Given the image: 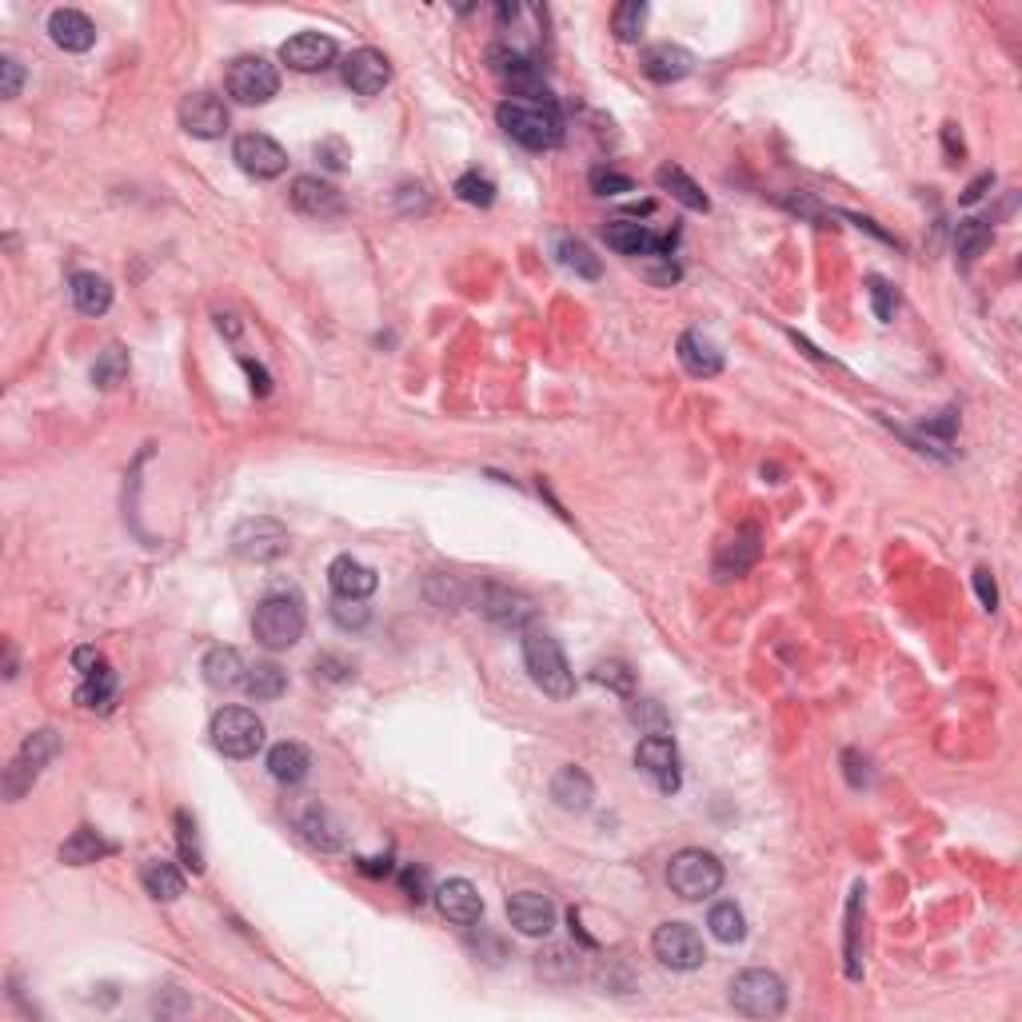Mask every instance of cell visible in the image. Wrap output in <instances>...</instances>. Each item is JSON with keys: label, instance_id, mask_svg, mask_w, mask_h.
Wrapping results in <instances>:
<instances>
[{"label": "cell", "instance_id": "6da1fadb", "mask_svg": "<svg viewBox=\"0 0 1022 1022\" xmlns=\"http://www.w3.org/2000/svg\"><path fill=\"white\" fill-rule=\"evenodd\" d=\"M496 120L507 136L532 152L559 149V140H564V117L552 100H504L496 109Z\"/></svg>", "mask_w": 1022, "mask_h": 1022}, {"label": "cell", "instance_id": "7a4b0ae2", "mask_svg": "<svg viewBox=\"0 0 1022 1022\" xmlns=\"http://www.w3.org/2000/svg\"><path fill=\"white\" fill-rule=\"evenodd\" d=\"M519 651H524V667L532 684L539 687L552 699H571L576 695V671L567 664L564 647L556 636H547L539 627H524V639H519Z\"/></svg>", "mask_w": 1022, "mask_h": 1022}, {"label": "cell", "instance_id": "3957f363", "mask_svg": "<svg viewBox=\"0 0 1022 1022\" xmlns=\"http://www.w3.org/2000/svg\"><path fill=\"white\" fill-rule=\"evenodd\" d=\"M667 887L684 899V903H704L724 887V863L704 847H687V851L671 854L667 863Z\"/></svg>", "mask_w": 1022, "mask_h": 1022}, {"label": "cell", "instance_id": "277c9868", "mask_svg": "<svg viewBox=\"0 0 1022 1022\" xmlns=\"http://www.w3.org/2000/svg\"><path fill=\"white\" fill-rule=\"evenodd\" d=\"M252 636L269 651H289L304 636V604L296 596H269L260 599L252 616Z\"/></svg>", "mask_w": 1022, "mask_h": 1022}, {"label": "cell", "instance_id": "5b68a950", "mask_svg": "<svg viewBox=\"0 0 1022 1022\" xmlns=\"http://www.w3.org/2000/svg\"><path fill=\"white\" fill-rule=\"evenodd\" d=\"M731 1006L747 1019H775L787 1006V986L775 971L751 967L731 979Z\"/></svg>", "mask_w": 1022, "mask_h": 1022}, {"label": "cell", "instance_id": "8992f818", "mask_svg": "<svg viewBox=\"0 0 1022 1022\" xmlns=\"http://www.w3.org/2000/svg\"><path fill=\"white\" fill-rule=\"evenodd\" d=\"M57 751H60V739L52 727H40V731H32L29 739L20 743V751L12 755V763L4 767V795H9L12 803L32 791V783H37L40 771L57 759Z\"/></svg>", "mask_w": 1022, "mask_h": 1022}, {"label": "cell", "instance_id": "52a82bcc", "mask_svg": "<svg viewBox=\"0 0 1022 1022\" xmlns=\"http://www.w3.org/2000/svg\"><path fill=\"white\" fill-rule=\"evenodd\" d=\"M212 747L229 759H252L264 747V724L249 707H224L212 715Z\"/></svg>", "mask_w": 1022, "mask_h": 1022}, {"label": "cell", "instance_id": "ba28073f", "mask_svg": "<svg viewBox=\"0 0 1022 1022\" xmlns=\"http://www.w3.org/2000/svg\"><path fill=\"white\" fill-rule=\"evenodd\" d=\"M224 89L240 104H269L280 92V69L269 57H236L224 72Z\"/></svg>", "mask_w": 1022, "mask_h": 1022}, {"label": "cell", "instance_id": "9c48e42d", "mask_svg": "<svg viewBox=\"0 0 1022 1022\" xmlns=\"http://www.w3.org/2000/svg\"><path fill=\"white\" fill-rule=\"evenodd\" d=\"M232 552L249 564H272L289 552V527L280 519L256 516V519H240L232 527Z\"/></svg>", "mask_w": 1022, "mask_h": 1022}, {"label": "cell", "instance_id": "30bf717a", "mask_svg": "<svg viewBox=\"0 0 1022 1022\" xmlns=\"http://www.w3.org/2000/svg\"><path fill=\"white\" fill-rule=\"evenodd\" d=\"M651 951L671 971H699L707 963L704 939L691 923H659L651 934Z\"/></svg>", "mask_w": 1022, "mask_h": 1022}, {"label": "cell", "instance_id": "8fae6325", "mask_svg": "<svg viewBox=\"0 0 1022 1022\" xmlns=\"http://www.w3.org/2000/svg\"><path fill=\"white\" fill-rule=\"evenodd\" d=\"M487 60H492V72H496L519 100H552V92H547V84H544V72H539V64L527 57V52L492 49Z\"/></svg>", "mask_w": 1022, "mask_h": 1022}, {"label": "cell", "instance_id": "7c38bea8", "mask_svg": "<svg viewBox=\"0 0 1022 1022\" xmlns=\"http://www.w3.org/2000/svg\"><path fill=\"white\" fill-rule=\"evenodd\" d=\"M636 767L659 787L664 795H676L684 783V771H679V751L667 735H647L636 747Z\"/></svg>", "mask_w": 1022, "mask_h": 1022}, {"label": "cell", "instance_id": "4fadbf2b", "mask_svg": "<svg viewBox=\"0 0 1022 1022\" xmlns=\"http://www.w3.org/2000/svg\"><path fill=\"white\" fill-rule=\"evenodd\" d=\"M232 160H236L240 169L249 172V176H256V180H276V176H284V169H289V152L280 149L272 136H264V132H244V136H236V144H232Z\"/></svg>", "mask_w": 1022, "mask_h": 1022}, {"label": "cell", "instance_id": "5bb4252c", "mask_svg": "<svg viewBox=\"0 0 1022 1022\" xmlns=\"http://www.w3.org/2000/svg\"><path fill=\"white\" fill-rule=\"evenodd\" d=\"M229 124H232L229 104L220 97H212V92H192V97L180 100V129L189 132V136L220 140L229 132Z\"/></svg>", "mask_w": 1022, "mask_h": 1022}, {"label": "cell", "instance_id": "9a60e30c", "mask_svg": "<svg viewBox=\"0 0 1022 1022\" xmlns=\"http://www.w3.org/2000/svg\"><path fill=\"white\" fill-rule=\"evenodd\" d=\"M476 611L484 619H492V624H499V627H527L532 624V616H536V604H532L524 591H512V587H499V584H484L476 591Z\"/></svg>", "mask_w": 1022, "mask_h": 1022}, {"label": "cell", "instance_id": "2e32d148", "mask_svg": "<svg viewBox=\"0 0 1022 1022\" xmlns=\"http://www.w3.org/2000/svg\"><path fill=\"white\" fill-rule=\"evenodd\" d=\"M336 40L328 32H296V37L280 44V60L292 72H324L336 60Z\"/></svg>", "mask_w": 1022, "mask_h": 1022}, {"label": "cell", "instance_id": "e0dca14e", "mask_svg": "<svg viewBox=\"0 0 1022 1022\" xmlns=\"http://www.w3.org/2000/svg\"><path fill=\"white\" fill-rule=\"evenodd\" d=\"M289 196H292V209H296L300 216H312V220L344 216V196H340V189L320 176H296Z\"/></svg>", "mask_w": 1022, "mask_h": 1022}, {"label": "cell", "instance_id": "ac0fdd59", "mask_svg": "<svg viewBox=\"0 0 1022 1022\" xmlns=\"http://www.w3.org/2000/svg\"><path fill=\"white\" fill-rule=\"evenodd\" d=\"M607 249H616L619 256H651V252H671V236H656V232L639 224V220L616 216L604 224Z\"/></svg>", "mask_w": 1022, "mask_h": 1022}, {"label": "cell", "instance_id": "d6986e66", "mask_svg": "<svg viewBox=\"0 0 1022 1022\" xmlns=\"http://www.w3.org/2000/svg\"><path fill=\"white\" fill-rule=\"evenodd\" d=\"M392 80V60L384 57L380 49H356L347 52L344 60V84L360 97H376V92L387 89Z\"/></svg>", "mask_w": 1022, "mask_h": 1022}, {"label": "cell", "instance_id": "ffe728a7", "mask_svg": "<svg viewBox=\"0 0 1022 1022\" xmlns=\"http://www.w3.org/2000/svg\"><path fill=\"white\" fill-rule=\"evenodd\" d=\"M507 919L519 934H532V939H544L556 927V903L539 891H516L507 899Z\"/></svg>", "mask_w": 1022, "mask_h": 1022}, {"label": "cell", "instance_id": "44dd1931", "mask_svg": "<svg viewBox=\"0 0 1022 1022\" xmlns=\"http://www.w3.org/2000/svg\"><path fill=\"white\" fill-rule=\"evenodd\" d=\"M436 907L444 914L447 923L456 927H476L484 919V899L467 879H447V883L436 887Z\"/></svg>", "mask_w": 1022, "mask_h": 1022}, {"label": "cell", "instance_id": "7402d4cb", "mask_svg": "<svg viewBox=\"0 0 1022 1022\" xmlns=\"http://www.w3.org/2000/svg\"><path fill=\"white\" fill-rule=\"evenodd\" d=\"M639 69H644L647 80H656V84H676V80L691 77L695 72V57L684 49V44H671V40H664V44H651V49H644V57H639Z\"/></svg>", "mask_w": 1022, "mask_h": 1022}, {"label": "cell", "instance_id": "603a6c76", "mask_svg": "<svg viewBox=\"0 0 1022 1022\" xmlns=\"http://www.w3.org/2000/svg\"><path fill=\"white\" fill-rule=\"evenodd\" d=\"M49 37L64 52H89L97 44V24L77 9H57L49 17Z\"/></svg>", "mask_w": 1022, "mask_h": 1022}, {"label": "cell", "instance_id": "cb8c5ba5", "mask_svg": "<svg viewBox=\"0 0 1022 1022\" xmlns=\"http://www.w3.org/2000/svg\"><path fill=\"white\" fill-rule=\"evenodd\" d=\"M328 584L336 591V599H367L380 587V576L367 564H360V559L340 556L328 567Z\"/></svg>", "mask_w": 1022, "mask_h": 1022}, {"label": "cell", "instance_id": "d4e9b609", "mask_svg": "<svg viewBox=\"0 0 1022 1022\" xmlns=\"http://www.w3.org/2000/svg\"><path fill=\"white\" fill-rule=\"evenodd\" d=\"M755 559H759V527H743V532H735V539L719 547L715 579H739L743 571H751Z\"/></svg>", "mask_w": 1022, "mask_h": 1022}, {"label": "cell", "instance_id": "484cf974", "mask_svg": "<svg viewBox=\"0 0 1022 1022\" xmlns=\"http://www.w3.org/2000/svg\"><path fill=\"white\" fill-rule=\"evenodd\" d=\"M552 799L564 811L584 814L591 807V799H596V783H591V775L584 767H559L556 779H552Z\"/></svg>", "mask_w": 1022, "mask_h": 1022}, {"label": "cell", "instance_id": "4316f807", "mask_svg": "<svg viewBox=\"0 0 1022 1022\" xmlns=\"http://www.w3.org/2000/svg\"><path fill=\"white\" fill-rule=\"evenodd\" d=\"M679 364H684L687 376H695V380H707V376H719V372H724L719 347L707 336H699V332H684V336H679Z\"/></svg>", "mask_w": 1022, "mask_h": 1022}, {"label": "cell", "instance_id": "83f0119b", "mask_svg": "<svg viewBox=\"0 0 1022 1022\" xmlns=\"http://www.w3.org/2000/svg\"><path fill=\"white\" fill-rule=\"evenodd\" d=\"M200 671H204V684L216 687V691L244 687V676H249V667H244L236 647H212L209 656H204V664H200Z\"/></svg>", "mask_w": 1022, "mask_h": 1022}, {"label": "cell", "instance_id": "f1b7e54d", "mask_svg": "<svg viewBox=\"0 0 1022 1022\" xmlns=\"http://www.w3.org/2000/svg\"><path fill=\"white\" fill-rule=\"evenodd\" d=\"M69 296L84 316H104L112 308V284L97 272H77L69 280Z\"/></svg>", "mask_w": 1022, "mask_h": 1022}, {"label": "cell", "instance_id": "f546056e", "mask_svg": "<svg viewBox=\"0 0 1022 1022\" xmlns=\"http://www.w3.org/2000/svg\"><path fill=\"white\" fill-rule=\"evenodd\" d=\"M269 771H272V779H276V783H284V787L304 783V779H308V771H312L308 747H304V743H276L269 751Z\"/></svg>", "mask_w": 1022, "mask_h": 1022}, {"label": "cell", "instance_id": "4dcf8cb0", "mask_svg": "<svg viewBox=\"0 0 1022 1022\" xmlns=\"http://www.w3.org/2000/svg\"><path fill=\"white\" fill-rule=\"evenodd\" d=\"M117 847L104 839L100 831H92V827H77V831L60 843V863L69 867H89V863H100L104 854H112Z\"/></svg>", "mask_w": 1022, "mask_h": 1022}, {"label": "cell", "instance_id": "1f68e13d", "mask_svg": "<svg viewBox=\"0 0 1022 1022\" xmlns=\"http://www.w3.org/2000/svg\"><path fill=\"white\" fill-rule=\"evenodd\" d=\"M140 883H144V891H149L156 903H172V899L184 894V871H180L176 863H169V859H144Z\"/></svg>", "mask_w": 1022, "mask_h": 1022}, {"label": "cell", "instance_id": "d6a6232c", "mask_svg": "<svg viewBox=\"0 0 1022 1022\" xmlns=\"http://www.w3.org/2000/svg\"><path fill=\"white\" fill-rule=\"evenodd\" d=\"M244 691L256 704H272V699H280V695L289 691V671L280 664H272V659H260V664L249 667V676H244Z\"/></svg>", "mask_w": 1022, "mask_h": 1022}, {"label": "cell", "instance_id": "836d02e7", "mask_svg": "<svg viewBox=\"0 0 1022 1022\" xmlns=\"http://www.w3.org/2000/svg\"><path fill=\"white\" fill-rule=\"evenodd\" d=\"M656 184L664 192H671V196H676L684 209H691V212H707V209H711V200L704 196V189H699V184H695V180L687 176L679 164H659Z\"/></svg>", "mask_w": 1022, "mask_h": 1022}, {"label": "cell", "instance_id": "e575fe53", "mask_svg": "<svg viewBox=\"0 0 1022 1022\" xmlns=\"http://www.w3.org/2000/svg\"><path fill=\"white\" fill-rule=\"evenodd\" d=\"M77 699L84 707H92V711H109L112 704H117V671H112L109 664L97 667L92 676H84V684H80Z\"/></svg>", "mask_w": 1022, "mask_h": 1022}, {"label": "cell", "instance_id": "d590c367", "mask_svg": "<svg viewBox=\"0 0 1022 1022\" xmlns=\"http://www.w3.org/2000/svg\"><path fill=\"white\" fill-rule=\"evenodd\" d=\"M536 971L539 979H547V983H576L579 979V954L567 951V947H547L544 954L536 959Z\"/></svg>", "mask_w": 1022, "mask_h": 1022}, {"label": "cell", "instance_id": "8d00e7d4", "mask_svg": "<svg viewBox=\"0 0 1022 1022\" xmlns=\"http://www.w3.org/2000/svg\"><path fill=\"white\" fill-rule=\"evenodd\" d=\"M300 831H304V839L316 847H324V851H336L340 843H344V834H340V823H332V814L324 811V807H308V811L300 814Z\"/></svg>", "mask_w": 1022, "mask_h": 1022}, {"label": "cell", "instance_id": "74e56055", "mask_svg": "<svg viewBox=\"0 0 1022 1022\" xmlns=\"http://www.w3.org/2000/svg\"><path fill=\"white\" fill-rule=\"evenodd\" d=\"M991 224L986 220H963L959 224V232H954V252H959V264H974V260L983 256L986 249H991Z\"/></svg>", "mask_w": 1022, "mask_h": 1022}, {"label": "cell", "instance_id": "f35d334b", "mask_svg": "<svg viewBox=\"0 0 1022 1022\" xmlns=\"http://www.w3.org/2000/svg\"><path fill=\"white\" fill-rule=\"evenodd\" d=\"M859 919H863V887L851 891L847 903V979H863V947H859Z\"/></svg>", "mask_w": 1022, "mask_h": 1022}, {"label": "cell", "instance_id": "ab89813d", "mask_svg": "<svg viewBox=\"0 0 1022 1022\" xmlns=\"http://www.w3.org/2000/svg\"><path fill=\"white\" fill-rule=\"evenodd\" d=\"M647 17H651V9H647L644 0H624V4H616V9H611V32H616V40L636 44L647 29Z\"/></svg>", "mask_w": 1022, "mask_h": 1022}, {"label": "cell", "instance_id": "60d3db41", "mask_svg": "<svg viewBox=\"0 0 1022 1022\" xmlns=\"http://www.w3.org/2000/svg\"><path fill=\"white\" fill-rule=\"evenodd\" d=\"M124 376H129V352L120 344H109L97 356V364H92V384L100 392H112L117 384H124Z\"/></svg>", "mask_w": 1022, "mask_h": 1022}, {"label": "cell", "instance_id": "b9f144b4", "mask_svg": "<svg viewBox=\"0 0 1022 1022\" xmlns=\"http://www.w3.org/2000/svg\"><path fill=\"white\" fill-rule=\"evenodd\" d=\"M707 927H711V934L719 939V943H743L747 939V919L743 911L735 903H715L711 914H707Z\"/></svg>", "mask_w": 1022, "mask_h": 1022}, {"label": "cell", "instance_id": "7bdbcfd3", "mask_svg": "<svg viewBox=\"0 0 1022 1022\" xmlns=\"http://www.w3.org/2000/svg\"><path fill=\"white\" fill-rule=\"evenodd\" d=\"M176 843H180V863L189 867L192 874L204 871V851H200L196 819H192L189 811H176Z\"/></svg>", "mask_w": 1022, "mask_h": 1022}, {"label": "cell", "instance_id": "ee69618b", "mask_svg": "<svg viewBox=\"0 0 1022 1022\" xmlns=\"http://www.w3.org/2000/svg\"><path fill=\"white\" fill-rule=\"evenodd\" d=\"M591 679H596L599 687H607V691H616V695L636 691V671H631L624 659H604V664H596Z\"/></svg>", "mask_w": 1022, "mask_h": 1022}, {"label": "cell", "instance_id": "f6af8a7d", "mask_svg": "<svg viewBox=\"0 0 1022 1022\" xmlns=\"http://www.w3.org/2000/svg\"><path fill=\"white\" fill-rule=\"evenodd\" d=\"M456 196L464 200V204H472V209H492V204H496V184L487 176H479V172H464V176L456 180Z\"/></svg>", "mask_w": 1022, "mask_h": 1022}, {"label": "cell", "instance_id": "bcb514c9", "mask_svg": "<svg viewBox=\"0 0 1022 1022\" xmlns=\"http://www.w3.org/2000/svg\"><path fill=\"white\" fill-rule=\"evenodd\" d=\"M559 260H564L567 269L576 272V276H584V280H596L599 276V260L591 256V249H587L584 240H559Z\"/></svg>", "mask_w": 1022, "mask_h": 1022}, {"label": "cell", "instance_id": "7dc6e473", "mask_svg": "<svg viewBox=\"0 0 1022 1022\" xmlns=\"http://www.w3.org/2000/svg\"><path fill=\"white\" fill-rule=\"evenodd\" d=\"M867 296H871L874 316L883 320V324H891L894 312H899V292H894V284H887L883 276H871L867 280Z\"/></svg>", "mask_w": 1022, "mask_h": 1022}, {"label": "cell", "instance_id": "c3c4849f", "mask_svg": "<svg viewBox=\"0 0 1022 1022\" xmlns=\"http://www.w3.org/2000/svg\"><path fill=\"white\" fill-rule=\"evenodd\" d=\"M587 184H591L596 196H624V192H636V180L624 176V172H616V169H591Z\"/></svg>", "mask_w": 1022, "mask_h": 1022}, {"label": "cell", "instance_id": "681fc988", "mask_svg": "<svg viewBox=\"0 0 1022 1022\" xmlns=\"http://www.w3.org/2000/svg\"><path fill=\"white\" fill-rule=\"evenodd\" d=\"M367 616H372V611L364 607V599H336V604H332V619H336L344 631H360V627L367 624Z\"/></svg>", "mask_w": 1022, "mask_h": 1022}, {"label": "cell", "instance_id": "f907efd6", "mask_svg": "<svg viewBox=\"0 0 1022 1022\" xmlns=\"http://www.w3.org/2000/svg\"><path fill=\"white\" fill-rule=\"evenodd\" d=\"M627 715H631L636 724L651 727V735H664L667 731V715H664V707H659L656 699H631Z\"/></svg>", "mask_w": 1022, "mask_h": 1022}, {"label": "cell", "instance_id": "816d5d0a", "mask_svg": "<svg viewBox=\"0 0 1022 1022\" xmlns=\"http://www.w3.org/2000/svg\"><path fill=\"white\" fill-rule=\"evenodd\" d=\"M644 260H656V264H647V280L651 284H659V289H667V284H676L684 272H679V264L671 260V252H651V256H644Z\"/></svg>", "mask_w": 1022, "mask_h": 1022}, {"label": "cell", "instance_id": "f5cc1de1", "mask_svg": "<svg viewBox=\"0 0 1022 1022\" xmlns=\"http://www.w3.org/2000/svg\"><path fill=\"white\" fill-rule=\"evenodd\" d=\"M312 671H316V679H328V684H344V679H352V671H356V667L347 664V659H340V656H316Z\"/></svg>", "mask_w": 1022, "mask_h": 1022}, {"label": "cell", "instance_id": "db71d44e", "mask_svg": "<svg viewBox=\"0 0 1022 1022\" xmlns=\"http://www.w3.org/2000/svg\"><path fill=\"white\" fill-rule=\"evenodd\" d=\"M20 84H24V69H20V60L0 57V97L4 100L20 97Z\"/></svg>", "mask_w": 1022, "mask_h": 1022}, {"label": "cell", "instance_id": "11a10c76", "mask_svg": "<svg viewBox=\"0 0 1022 1022\" xmlns=\"http://www.w3.org/2000/svg\"><path fill=\"white\" fill-rule=\"evenodd\" d=\"M399 887H404L407 899H416V903H424L427 899V874L419 871V867H404V874H399Z\"/></svg>", "mask_w": 1022, "mask_h": 1022}, {"label": "cell", "instance_id": "9f6ffc18", "mask_svg": "<svg viewBox=\"0 0 1022 1022\" xmlns=\"http://www.w3.org/2000/svg\"><path fill=\"white\" fill-rule=\"evenodd\" d=\"M923 432H927V436H943V439H951L954 432H959V412H954V407H947L943 416L927 419Z\"/></svg>", "mask_w": 1022, "mask_h": 1022}, {"label": "cell", "instance_id": "6f0895ef", "mask_svg": "<svg viewBox=\"0 0 1022 1022\" xmlns=\"http://www.w3.org/2000/svg\"><path fill=\"white\" fill-rule=\"evenodd\" d=\"M974 591H979V599H983L986 611H994V607H999V587H994V579H991V571H986V567H979V571H974Z\"/></svg>", "mask_w": 1022, "mask_h": 1022}, {"label": "cell", "instance_id": "680465c9", "mask_svg": "<svg viewBox=\"0 0 1022 1022\" xmlns=\"http://www.w3.org/2000/svg\"><path fill=\"white\" fill-rule=\"evenodd\" d=\"M72 667H77L80 676H92L97 667H104V656H100L97 647H77V651H72Z\"/></svg>", "mask_w": 1022, "mask_h": 1022}, {"label": "cell", "instance_id": "91938a15", "mask_svg": "<svg viewBox=\"0 0 1022 1022\" xmlns=\"http://www.w3.org/2000/svg\"><path fill=\"white\" fill-rule=\"evenodd\" d=\"M316 156L324 160L332 172H336V169H344L347 152H344V144H340V140H324V144H316Z\"/></svg>", "mask_w": 1022, "mask_h": 1022}, {"label": "cell", "instance_id": "94428289", "mask_svg": "<svg viewBox=\"0 0 1022 1022\" xmlns=\"http://www.w3.org/2000/svg\"><path fill=\"white\" fill-rule=\"evenodd\" d=\"M843 763H847V779H851V787H863L867 779H871L867 759H859V751H843Z\"/></svg>", "mask_w": 1022, "mask_h": 1022}, {"label": "cell", "instance_id": "6125c7cd", "mask_svg": "<svg viewBox=\"0 0 1022 1022\" xmlns=\"http://www.w3.org/2000/svg\"><path fill=\"white\" fill-rule=\"evenodd\" d=\"M244 372H249V380H252V392H256V396H269L272 392L269 372H264L260 364H252V360H244Z\"/></svg>", "mask_w": 1022, "mask_h": 1022}, {"label": "cell", "instance_id": "be15d7a7", "mask_svg": "<svg viewBox=\"0 0 1022 1022\" xmlns=\"http://www.w3.org/2000/svg\"><path fill=\"white\" fill-rule=\"evenodd\" d=\"M943 144H947V156H951V164H959L963 160V136H959V129L954 124H943Z\"/></svg>", "mask_w": 1022, "mask_h": 1022}, {"label": "cell", "instance_id": "e7e4bbea", "mask_svg": "<svg viewBox=\"0 0 1022 1022\" xmlns=\"http://www.w3.org/2000/svg\"><path fill=\"white\" fill-rule=\"evenodd\" d=\"M991 184H994L991 172H983L979 180H971V184H967V192H963V204H974V200H983V192L991 189Z\"/></svg>", "mask_w": 1022, "mask_h": 1022}, {"label": "cell", "instance_id": "03108f58", "mask_svg": "<svg viewBox=\"0 0 1022 1022\" xmlns=\"http://www.w3.org/2000/svg\"><path fill=\"white\" fill-rule=\"evenodd\" d=\"M356 867L364 874H387V871H392V863H387V859H356Z\"/></svg>", "mask_w": 1022, "mask_h": 1022}]
</instances>
